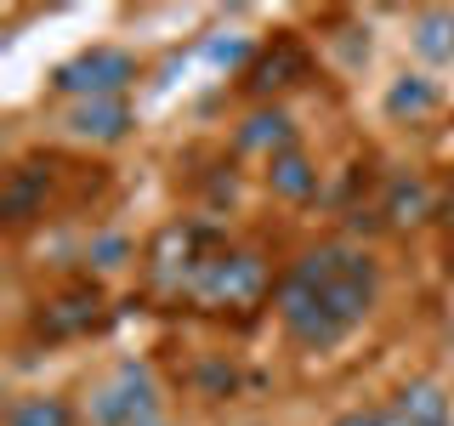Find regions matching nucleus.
I'll return each mask as SVG.
<instances>
[{"label":"nucleus","mask_w":454,"mask_h":426,"mask_svg":"<svg viewBox=\"0 0 454 426\" xmlns=\"http://www.w3.org/2000/svg\"><path fill=\"white\" fill-rule=\"evenodd\" d=\"M387 108H392V114H420V108H432V85H426V80H403V85L387 97Z\"/></svg>","instance_id":"obj_12"},{"label":"nucleus","mask_w":454,"mask_h":426,"mask_svg":"<svg viewBox=\"0 0 454 426\" xmlns=\"http://www.w3.org/2000/svg\"><path fill=\"white\" fill-rule=\"evenodd\" d=\"M330 426H387V409H347V415H335Z\"/></svg>","instance_id":"obj_14"},{"label":"nucleus","mask_w":454,"mask_h":426,"mask_svg":"<svg viewBox=\"0 0 454 426\" xmlns=\"http://www.w3.org/2000/svg\"><path fill=\"white\" fill-rule=\"evenodd\" d=\"M6 426H74V409L51 392H28L6 409Z\"/></svg>","instance_id":"obj_10"},{"label":"nucleus","mask_w":454,"mask_h":426,"mask_svg":"<svg viewBox=\"0 0 454 426\" xmlns=\"http://www.w3.org/2000/svg\"><path fill=\"white\" fill-rule=\"evenodd\" d=\"M375 302H380V262L352 239H324V245L301 250L273 290L284 335L307 352L340 347L375 312Z\"/></svg>","instance_id":"obj_2"},{"label":"nucleus","mask_w":454,"mask_h":426,"mask_svg":"<svg viewBox=\"0 0 454 426\" xmlns=\"http://www.w3.org/2000/svg\"><path fill=\"white\" fill-rule=\"evenodd\" d=\"M307 75H312L307 46L295 35H278L273 46L262 51V63L250 68V91H284V85H295V80H307Z\"/></svg>","instance_id":"obj_8"},{"label":"nucleus","mask_w":454,"mask_h":426,"mask_svg":"<svg viewBox=\"0 0 454 426\" xmlns=\"http://www.w3.org/2000/svg\"><path fill=\"white\" fill-rule=\"evenodd\" d=\"M142 290L160 307L245 324L267 307L278 284L262 250L233 245L210 222H165L142 250Z\"/></svg>","instance_id":"obj_1"},{"label":"nucleus","mask_w":454,"mask_h":426,"mask_svg":"<svg viewBox=\"0 0 454 426\" xmlns=\"http://www.w3.org/2000/svg\"><path fill=\"white\" fill-rule=\"evenodd\" d=\"M103 319H108V296L97 290L91 279H74V284H63V290H51L46 302H40L35 330L46 341H74V335L103 330Z\"/></svg>","instance_id":"obj_6"},{"label":"nucleus","mask_w":454,"mask_h":426,"mask_svg":"<svg viewBox=\"0 0 454 426\" xmlns=\"http://www.w3.org/2000/svg\"><path fill=\"white\" fill-rule=\"evenodd\" d=\"M380 409H387V426H449V392L437 381H409Z\"/></svg>","instance_id":"obj_7"},{"label":"nucleus","mask_w":454,"mask_h":426,"mask_svg":"<svg viewBox=\"0 0 454 426\" xmlns=\"http://www.w3.org/2000/svg\"><path fill=\"white\" fill-rule=\"evenodd\" d=\"M63 170H68V160H57V154H35V160H18V165L6 170L0 217H6L12 233L28 227V222H40L57 205V182H63Z\"/></svg>","instance_id":"obj_5"},{"label":"nucleus","mask_w":454,"mask_h":426,"mask_svg":"<svg viewBox=\"0 0 454 426\" xmlns=\"http://www.w3.org/2000/svg\"><path fill=\"white\" fill-rule=\"evenodd\" d=\"M437 227H443V250H449V262H454V177L443 182V193H437Z\"/></svg>","instance_id":"obj_13"},{"label":"nucleus","mask_w":454,"mask_h":426,"mask_svg":"<svg viewBox=\"0 0 454 426\" xmlns=\"http://www.w3.org/2000/svg\"><path fill=\"white\" fill-rule=\"evenodd\" d=\"M63 125L80 142H120L131 131V108H125V97H97V103H74Z\"/></svg>","instance_id":"obj_9"},{"label":"nucleus","mask_w":454,"mask_h":426,"mask_svg":"<svg viewBox=\"0 0 454 426\" xmlns=\"http://www.w3.org/2000/svg\"><path fill=\"white\" fill-rule=\"evenodd\" d=\"M160 421V387L142 364H120L85 404V426H153Z\"/></svg>","instance_id":"obj_3"},{"label":"nucleus","mask_w":454,"mask_h":426,"mask_svg":"<svg viewBox=\"0 0 454 426\" xmlns=\"http://www.w3.org/2000/svg\"><path fill=\"white\" fill-rule=\"evenodd\" d=\"M267 182H273L278 193H290V199H307L312 188H318V177L307 170V154L301 148H284L278 160H267Z\"/></svg>","instance_id":"obj_11"},{"label":"nucleus","mask_w":454,"mask_h":426,"mask_svg":"<svg viewBox=\"0 0 454 426\" xmlns=\"http://www.w3.org/2000/svg\"><path fill=\"white\" fill-rule=\"evenodd\" d=\"M137 80V57L120 46H91L80 57H68L51 75V91L74 97V103H97V97H125V85Z\"/></svg>","instance_id":"obj_4"},{"label":"nucleus","mask_w":454,"mask_h":426,"mask_svg":"<svg viewBox=\"0 0 454 426\" xmlns=\"http://www.w3.org/2000/svg\"><path fill=\"white\" fill-rule=\"evenodd\" d=\"M153 426H165V421H153Z\"/></svg>","instance_id":"obj_15"}]
</instances>
